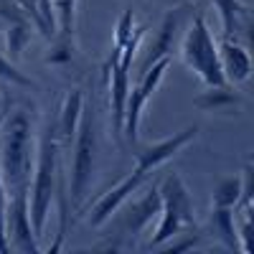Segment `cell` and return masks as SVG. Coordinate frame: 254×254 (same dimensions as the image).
I'll list each match as a JSON object with an SVG mask.
<instances>
[{
    "label": "cell",
    "instance_id": "8",
    "mask_svg": "<svg viewBox=\"0 0 254 254\" xmlns=\"http://www.w3.org/2000/svg\"><path fill=\"white\" fill-rule=\"evenodd\" d=\"M145 178H147V173H142V171H137V168H135V171L127 176L120 186H115L110 193H104V196L94 203V211H92V216H89V224H92V226H102L104 221H107V219L115 214L117 206H120L127 196L135 193L137 186H140Z\"/></svg>",
    "mask_w": 254,
    "mask_h": 254
},
{
    "label": "cell",
    "instance_id": "11",
    "mask_svg": "<svg viewBox=\"0 0 254 254\" xmlns=\"http://www.w3.org/2000/svg\"><path fill=\"white\" fill-rule=\"evenodd\" d=\"M160 208H163V198H160V188H153V190H147V193L130 206V211H127V216H125V231L127 234H137V231H142L147 224L153 221V216L160 214Z\"/></svg>",
    "mask_w": 254,
    "mask_h": 254
},
{
    "label": "cell",
    "instance_id": "4",
    "mask_svg": "<svg viewBox=\"0 0 254 254\" xmlns=\"http://www.w3.org/2000/svg\"><path fill=\"white\" fill-rule=\"evenodd\" d=\"M76 145H74V168H71V193L69 201L74 208H81L84 196L89 190L92 173H94V150H97V135H94V115L89 107L81 110L79 127H76Z\"/></svg>",
    "mask_w": 254,
    "mask_h": 254
},
{
    "label": "cell",
    "instance_id": "16",
    "mask_svg": "<svg viewBox=\"0 0 254 254\" xmlns=\"http://www.w3.org/2000/svg\"><path fill=\"white\" fill-rule=\"evenodd\" d=\"M56 18H59V41H69L71 31H74V13H76V0H56V8H54Z\"/></svg>",
    "mask_w": 254,
    "mask_h": 254
},
{
    "label": "cell",
    "instance_id": "2",
    "mask_svg": "<svg viewBox=\"0 0 254 254\" xmlns=\"http://www.w3.org/2000/svg\"><path fill=\"white\" fill-rule=\"evenodd\" d=\"M31 173V120L23 110L5 117L0 127V178L13 190L28 186Z\"/></svg>",
    "mask_w": 254,
    "mask_h": 254
},
{
    "label": "cell",
    "instance_id": "23",
    "mask_svg": "<svg viewBox=\"0 0 254 254\" xmlns=\"http://www.w3.org/2000/svg\"><path fill=\"white\" fill-rule=\"evenodd\" d=\"M8 112H10V97H8V94H3V97H0V127H3V122H5Z\"/></svg>",
    "mask_w": 254,
    "mask_h": 254
},
{
    "label": "cell",
    "instance_id": "3",
    "mask_svg": "<svg viewBox=\"0 0 254 254\" xmlns=\"http://www.w3.org/2000/svg\"><path fill=\"white\" fill-rule=\"evenodd\" d=\"M183 59L190 69H193L203 84H208L211 89L226 87V79L221 71V61H219V49L214 44L203 13H196L193 23L188 28V36L183 41Z\"/></svg>",
    "mask_w": 254,
    "mask_h": 254
},
{
    "label": "cell",
    "instance_id": "5",
    "mask_svg": "<svg viewBox=\"0 0 254 254\" xmlns=\"http://www.w3.org/2000/svg\"><path fill=\"white\" fill-rule=\"evenodd\" d=\"M160 198H163V208H160V226L155 231V237L150 242V247H160L165 244L171 237L178 234V229L183 224H190L193 221V208H190V196H188V188L183 186L181 176L171 173L165 181H163V188H160Z\"/></svg>",
    "mask_w": 254,
    "mask_h": 254
},
{
    "label": "cell",
    "instance_id": "17",
    "mask_svg": "<svg viewBox=\"0 0 254 254\" xmlns=\"http://www.w3.org/2000/svg\"><path fill=\"white\" fill-rule=\"evenodd\" d=\"M242 196V181L239 178H226L219 188H216V193H214V206H229V208H234L237 201Z\"/></svg>",
    "mask_w": 254,
    "mask_h": 254
},
{
    "label": "cell",
    "instance_id": "9",
    "mask_svg": "<svg viewBox=\"0 0 254 254\" xmlns=\"http://www.w3.org/2000/svg\"><path fill=\"white\" fill-rule=\"evenodd\" d=\"M219 61H221V71L224 79L231 84H242L252 76V59L244 46H239L237 41L224 38V44L219 49Z\"/></svg>",
    "mask_w": 254,
    "mask_h": 254
},
{
    "label": "cell",
    "instance_id": "7",
    "mask_svg": "<svg viewBox=\"0 0 254 254\" xmlns=\"http://www.w3.org/2000/svg\"><path fill=\"white\" fill-rule=\"evenodd\" d=\"M198 135V127L193 125V127H186L183 132H178V135H173V137H168V140H163V142H158V145H150V147H140V150L135 153L137 155V171H142V173H150L153 168H158L163 160H168V158H173L183 145H188L190 140H193Z\"/></svg>",
    "mask_w": 254,
    "mask_h": 254
},
{
    "label": "cell",
    "instance_id": "20",
    "mask_svg": "<svg viewBox=\"0 0 254 254\" xmlns=\"http://www.w3.org/2000/svg\"><path fill=\"white\" fill-rule=\"evenodd\" d=\"M0 15H3L10 26H15V23H31L26 10L20 8L15 0H0Z\"/></svg>",
    "mask_w": 254,
    "mask_h": 254
},
{
    "label": "cell",
    "instance_id": "10",
    "mask_svg": "<svg viewBox=\"0 0 254 254\" xmlns=\"http://www.w3.org/2000/svg\"><path fill=\"white\" fill-rule=\"evenodd\" d=\"M181 20H183V8L173 10V13H168L165 20H163V28L155 38V44L147 49V56L142 61V66H140V74L145 69H150L155 61L165 59V56H171L173 54V44H176V36H178V26H181Z\"/></svg>",
    "mask_w": 254,
    "mask_h": 254
},
{
    "label": "cell",
    "instance_id": "12",
    "mask_svg": "<svg viewBox=\"0 0 254 254\" xmlns=\"http://www.w3.org/2000/svg\"><path fill=\"white\" fill-rule=\"evenodd\" d=\"M84 110V97L79 89H74L66 99H64V110L61 117L56 120V135H59V145H71L76 127H79V117Z\"/></svg>",
    "mask_w": 254,
    "mask_h": 254
},
{
    "label": "cell",
    "instance_id": "6",
    "mask_svg": "<svg viewBox=\"0 0 254 254\" xmlns=\"http://www.w3.org/2000/svg\"><path fill=\"white\" fill-rule=\"evenodd\" d=\"M5 234H10L13 247L26 254H38V239L31 226V211H28V186L13 188L10 203L5 208Z\"/></svg>",
    "mask_w": 254,
    "mask_h": 254
},
{
    "label": "cell",
    "instance_id": "14",
    "mask_svg": "<svg viewBox=\"0 0 254 254\" xmlns=\"http://www.w3.org/2000/svg\"><path fill=\"white\" fill-rule=\"evenodd\" d=\"M237 214L229 206H214V229L219 231V237L224 239L226 247H237Z\"/></svg>",
    "mask_w": 254,
    "mask_h": 254
},
{
    "label": "cell",
    "instance_id": "19",
    "mask_svg": "<svg viewBox=\"0 0 254 254\" xmlns=\"http://www.w3.org/2000/svg\"><path fill=\"white\" fill-rule=\"evenodd\" d=\"M0 79H5V81H10V84H18V87H26V89L33 87V81H31L23 71H18L5 56H0Z\"/></svg>",
    "mask_w": 254,
    "mask_h": 254
},
{
    "label": "cell",
    "instance_id": "13",
    "mask_svg": "<svg viewBox=\"0 0 254 254\" xmlns=\"http://www.w3.org/2000/svg\"><path fill=\"white\" fill-rule=\"evenodd\" d=\"M214 5L219 8L221 20H224V38L237 41L239 26L249 20V8L242 0H214Z\"/></svg>",
    "mask_w": 254,
    "mask_h": 254
},
{
    "label": "cell",
    "instance_id": "22",
    "mask_svg": "<svg viewBox=\"0 0 254 254\" xmlns=\"http://www.w3.org/2000/svg\"><path fill=\"white\" fill-rule=\"evenodd\" d=\"M132 10H125V15L120 18L117 31H115V46H125V41L132 36Z\"/></svg>",
    "mask_w": 254,
    "mask_h": 254
},
{
    "label": "cell",
    "instance_id": "18",
    "mask_svg": "<svg viewBox=\"0 0 254 254\" xmlns=\"http://www.w3.org/2000/svg\"><path fill=\"white\" fill-rule=\"evenodd\" d=\"M28 41H31V23H15V26H10V31H8V51H10V56L18 59L20 54H23Z\"/></svg>",
    "mask_w": 254,
    "mask_h": 254
},
{
    "label": "cell",
    "instance_id": "21",
    "mask_svg": "<svg viewBox=\"0 0 254 254\" xmlns=\"http://www.w3.org/2000/svg\"><path fill=\"white\" fill-rule=\"evenodd\" d=\"M5 208H8V196H5V183L0 178V254H8V234H5Z\"/></svg>",
    "mask_w": 254,
    "mask_h": 254
},
{
    "label": "cell",
    "instance_id": "15",
    "mask_svg": "<svg viewBox=\"0 0 254 254\" xmlns=\"http://www.w3.org/2000/svg\"><path fill=\"white\" fill-rule=\"evenodd\" d=\"M239 102L242 99L234 92H229L226 87H216V92H208V94L196 99V104L203 110H231V107H237Z\"/></svg>",
    "mask_w": 254,
    "mask_h": 254
},
{
    "label": "cell",
    "instance_id": "1",
    "mask_svg": "<svg viewBox=\"0 0 254 254\" xmlns=\"http://www.w3.org/2000/svg\"><path fill=\"white\" fill-rule=\"evenodd\" d=\"M56 178H59V135H56V122L51 120L46 125L44 135H41V147H38V165H36V181L31 190V226L36 239L44 237L46 219L51 201L56 198Z\"/></svg>",
    "mask_w": 254,
    "mask_h": 254
}]
</instances>
